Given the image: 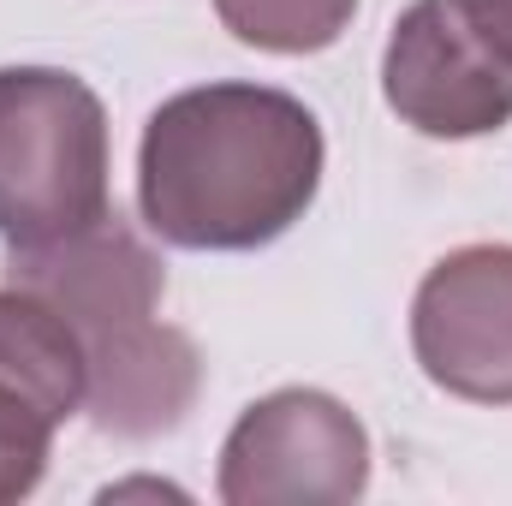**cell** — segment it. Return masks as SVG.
Segmentation results:
<instances>
[{
    "mask_svg": "<svg viewBox=\"0 0 512 506\" xmlns=\"http://www.w3.org/2000/svg\"><path fill=\"white\" fill-rule=\"evenodd\" d=\"M328 143L316 114L268 84L167 96L137 143L143 227L179 251H262L304 221Z\"/></svg>",
    "mask_w": 512,
    "mask_h": 506,
    "instance_id": "6da1fadb",
    "label": "cell"
},
{
    "mask_svg": "<svg viewBox=\"0 0 512 506\" xmlns=\"http://www.w3.org/2000/svg\"><path fill=\"white\" fill-rule=\"evenodd\" d=\"M465 6L483 18V30H489V36L512 54V0H465Z\"/></svg>",
    "mask_w": 512,
    "mask_h": 506,
    "instance_id": "9c48e42d",
    "label": "cell"
},
{
    "mask_svg": "<svg viewBox=\"0 0 512 506\" xmlns=\"http://www.w3.org/2000/svg\"><path fill=\"white\" fill-rule=\"evenodd\" d=\"M6 280L42 292L78 328L90 358L84 411L102 435L149 441L185 423L197 405L203 358L179 328L155 316L167 268L126 215L108 209L54 245L6 251Z\"/></svg>",
    "mask_w": 512,
    "mask_h": 506,
    "instance_id": "7a4b0ae2",
    "label": "cell"
},
{
    "mask_svg": "<svg viewBox=\"0 0 512 506\" xmlns=\"http://www.w3.org/2000/svg\"><path fill=\"white\" fill-rule=\"evenodd\" d=\"M221 24L262 54H322L352 30L358 0H215Z\"/></svg>",
    "mask_w": 512,
    "mask_h": 506,
    "instance_id": "ba28073f",
    "label": "cell"
},
{
    "mask_svg": "<svg viewBox=\"0 0 512 506\" xmlns=\"http://www.w3.org/2000/svg\"><path fill=\"white\" fill-rule=\"evenodd\" d=\"M370 489V429L322 387H280L239 411L221 441L227 506H346Z\"/></svg>",
    "mask_w": 512,
    "mask_h": 506,
    "instance_id": "277c9868",
    "label": "cell"
},
{
    "mask_svg": "<svg viewBox=\"0 0 512 506\" xmlns=\"http://www.w3.org/2000/svg\"><path fill=\"white\" fill-rule=\"evenodd\" d=\"M411 352L441 393L512 405V245H459L423 274Z\"/></svg>",
    "mask_w": 512,
    "mask_h": 506,
    "instance_id": "52a82bcc",
    "label": "cell"
},
{
    "mask_svg": "<svg viewBox=\"0 0 512 506\" xmlns=\"http://www.w3.org/2000/svg\"><path fill=\"white\" fill-rule=\"evenodd\" d=\"M90 358L78 328L30 286H0V506L48 477L54 429L84 411Z\"/></svg>",
    "mask_w": 512,
    "mask_h": 506,
    "instance_id": "8992f818",
    "label": "cell"
},
{
    "mask_svg": "<svg viewBox=\"0 0 512 506\" xmlns=\"http://www.w3.org/2000/svg\"><path fill=\"white\" fill-rule=\"evenodd\" d=\"M382 96L423 137H489L512 126V54L465 0H411L382 48Z\"/></svg>",
    "mask_w": 512,
    "mask_h": 506,
    "instance_id": "5b68a950",
    "label": "cell"
},
{
    "mask_svg": "<svg viewBox=\"0 0 512 506\" xmlns=\"http://www.w3.org/2000/svg\"><path fill=\"white\" fill-rule=\"evenodd\" d=\"M108 215V108L60 66H0V239L54 245Z\"/></svg>",
    "mask_w": 512,
    "mask_h": 506,
    "instance_id": "3957f363",
    "label": "cell"
}]
</instances>
